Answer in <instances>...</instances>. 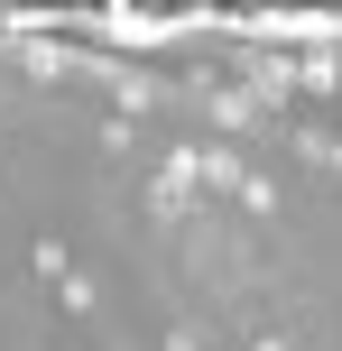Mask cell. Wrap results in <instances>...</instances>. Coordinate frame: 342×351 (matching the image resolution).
Here are the masks:
<instances>
[{
	"mask_svg": "<svg viewBox=\"0 0 342 351\" xmlns=\"http://www.w3.org/2000/svg\"><path fill=\"white\" fill-rule=\"evenodd\" d=\"M139 204H148L158 231L195 222V204H204V185H195V139H167V148H158V176L139 185Z\"/></svg>",
	"mask_w": 342,
	"mask_h": 351,
	"instance_id": "cell-1",
	"label": "cell"
},
{
	"mask_svg": "<svg viewBox=\"0 0 342 351\" xmlns=\"http://www.w3.org/2000/svg\"><path fill=\"white\" fill-rule=\"evenodd\" d=\"M241 176H250V158H241L232 139H195V185H204V204H232Z\"/></svg>",
	"mask_w": 342,
	"mask_h": 351,
	"instance_id": "cell-2",
	"label": "cell"
},
{
	"mask_svg": "<svg viewBox=\"0 0 342 351\" xmlns=\"http://www.w3.org/2000/svg\"><path fill=\"white\" fill-rule=\"evenodd\" d=\"M204 111H213V130H222V139H241V130H259V121H269V111H259L241 84H222V74L204 84Z\"/></svg>",
	"mask_w": 342,
	"mask_h": 351,
	"instance_id": "cell-3",
	"label": "cell"
},
{
	"mask_svg": "<svg viewBox=\"0 0 342 351\" xmlns=\"http://www.w3.org/2000/svg\"><path fill=\"white\" fill-rule=\"evenodd\" d=\"M10 56H19V74H28V84H47V93L74 74V56H65V47H47V37H19Z\"/></svg>",
	"mask_w": 342,
	"mask_h": 351,
	"instance_id": "cell-4",
	"label": "cell"
},
{
	"mask_svg": "<svg viewBox=\"0 0 342 351\" xmlns=\"http://www.w3.org/2000/svg\"><path fill=\"white\" fill-rule=\"evenodd\" d=\"M111 102H121V121H139V111H158V102H167V84H158V74L111 65Z\"/></svg>",
	"mask_w": 342,
	"mask_h": 351,
	"instance_id": "cell-5",
	"label": "cell"
},
{
	"mask_svg": "<svg viewBox=\"0 0 342 351\" xmlns=\"http://www.w3.org/2000/svg\"><path fill=\"white\" fill-rule=\"evenodd\" d=\"M232 204L250 213V222H278V176H259V167H250V176H241V194H232Z\"/></svg>",
	"mask_w": 342,
	"mask_h": 351,
	"instance_id": "cell-6",
	"label": "cell"
},
{
	"mask_svg": "<svg viewBox=\"0 0 342 351\" xmlns=\"http://www.w3.org/2000/svg\"><path fill=\"white\" fill-rule=\"evenodd\" d=\"M28 268H37V278L56 287V278H74V250L56 241V231H37V250H28Z\"/></svg>",
	"mask_w": 342,
	"mask_h": 351,
	"instance_id": "cell-7",
	"label": "cell"
},
{
	"mask_svg": "<svg viewBox=\"0 0 342 351\" xmlns=\"http://www.w3.org/2000/svg\"><path fill=\"white\" fill-rule=\"evenodd\" d=\"M56 305H65V315H74V324H84V315H93V305H102V287H93V278H84V268H74V278H56Z\"/></svg>",
	"mask_w": 342,
	"mask_h": 351,
	"instance_id": "cell-8",
	"label": "cell"
},
{
	"mask_svg": "<svg viewBox=\"0 0 342 351\" xmlns=\"http://www.w3.org/2000/svg\"><path fill=\"white\" fill-rule=\"evenodd\" d=\"M93 139H102V158H130V148H139V121H121V111H111Z\"/></svg>",
	"mask_w": 342,
	"mask_h": 351,
	"instance_id": "cell-9",
	"label": "cell"
},
{
	"mask_svg": "<svg viewBox=\"0 0 342 351\" xmlns=\"http://www.w3.org/2000/svg\"><path fill=\"white\" fill-rule=\"evenodd\" d=\"M158 351H213V342H204V324H167V342Z\"/></svg>",
	"mask_w": 342,
	"mask_h": 351,
	"instance_id": "cell-10",
	"label": "cell"
},
{
	"mask_svg": "<svg viewBox=\"0 0 342 351\" xmlns=\"http://www.w3.org/2000/svg\"><path fill=\"white\" fill-rule=\"evenodd\" d=\"M250 351H296V342H287V333H259V342H250Z\"/></svg>",
	"mask_w": 342,
	"mask_h": 351,
	"instance_id": "cell-11",
	"label": "cell"
},
{
	"mask_svg": "<svg viewBox=\"0 0 342 351\" xmlns=\"http://www.w3.org/2000/svg\"><path fill=\"white\" fill-rule=\"evenodd\" d=\"M0 324H10V315H0Z\"/></svg>",
	"mask_w": 342,
	"mask_h": 351,
	"instance_id": "cell-12",
	"label": "cell"
}]
</instances>
